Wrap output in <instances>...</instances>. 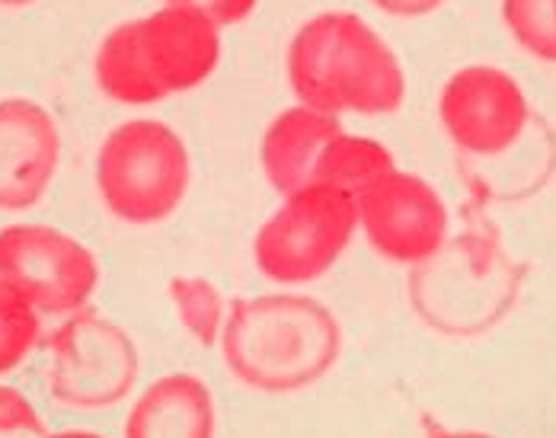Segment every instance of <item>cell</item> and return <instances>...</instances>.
<instances>
[{
	"instance_id": "6da1fadb",
	"label": "cell",
	"mask_w": 556,
	"mask_h": 438,
	"mask_svg": "<svg viewBox=\"0 0 556 438\" xmlns=\"http://www.w3.org/2000/svg\"><path fill=\"white\" fill-rule=\"evenodd\" d=\"M218 349L224 368L243 387L298 393L333 372L342 355V327L311 295L269 291L230 304Z\"/></svg>"
},
{
	"instance_id": "7a4b0ae2",
	"label": "cell",
	"mask_w": 556,
	"mask_h": 438,
	"mask_svg": "<svg viewBox=\"0 0 556 438\" xmlns=\"http://www.w3.org/2000/svg\"><path fill=\"white\" fill-rule=\"evenodd\" d=\"M285 74L301 107L330 115H390L406 100V74L396 52L352 10H327L298 26Z\"/></svg>"
},
{
	"instance_id": "3957f363",
	"label": "cell",
	"mask_w": 556,
	"mask_h": 438,
	"mask_svg": "<svg viewBox=\"0 0 556 438\" xmlns=\"http://www.w3.org/2000/svg\"><path fill=\"white\" fill-rule=\"evenodd\" d=\"M525 273L493 234L464 230L409 266L406 301L422 327L447 339H477L515 311Z\"/></svg>"
},
{
	"instance_id": "277c9868",
	"label": "cell",
	"mask_w": 556,
	"mask_h": 438,
	"mask_svg": "<svg viewBox=\"0 0 556 438\" xmlns=\"http://www.w3.org/2000/svg\"><path fill=\"white\" fill-rule=\"evenodd\" d=\"M189 183V148L161 118L115 125L97 151V192L122 224H164L186 202Z\"/></svg>"
},
{
	"instance_id": "5b68a950",
	"label": "cell",
	"mask_w": 556,
	"mask_h": 438,
	"mask_svg": "<svg viewBox=\"0 0 556 438\" xmlns=\"http://www.w3.org/2000/svg\"><path fill=\"white\" fill-rule=\"evenodd\" d=\"M355 230V199L311 183L281 196V205L263 221L253 240V263L276 285H307L333 270Z\"/></svg>"
},
{
	"instance_id": "8992f818",
	"label": "cell",
	"mask_w": 556,
	"mask_h": 438,
	"mask_svg": "<svg viewBox=\"0 0 556 438\" xmlns=\"http://www.w3.org/2000/svg\"><path fill=\"white\" fill-rule=\"evenodd\" d=\"M49 393L58 406L100 413L131 397L141 375V352L131 333L112 317L84 308L49 336Z\"/></svg>"
},
{
	"instance_id": "52a82bcc",
	"label": "cell",
	"mask_w": 556,
	"mask_h": 438,
	"mask_svg": "<svg viewBox=\"0 0 556 438\" xmlns=\"http://www.w3.org/2000/svg\"><path fill=\"white\" fill-rule=\"evenodd\" d=\"M0 278L39 314L71 317L90 308L100 288V260L74 234L23 221L0 227Z\"/></svg>"
},
{
	"instance_id": "ba28073f",
	"label": "cell",
	"mask_w": 556,
	"mask_h": 438,
	"mask_svg": "<svg viewBox=\"0 0 556 438\" xmlns=\"http://www.w3.org/2000/svg\"><path fill=\"white\" fill-rule=\"evenodd\" d=\"M439 118L460 158L493 161L525 138L534 110L508 71L496 64H464L442 87Z\"/></svg>"
},
{
	"instance_id": "9c48e42d",
	"label": "cell",
	"mask_w": 556,
	"mask_h": 438,
	"mask_svg": "<svg viewBox=\"0 0 556 438\" xmlns=\"http://www.w3.org/2000/svg\"><path fill=\"white\" fill-rule=\"evenodd\" d=\"M355 205L358 227L368 237L371 250L390 263L416 266L447 240L451 218L442 192L409 170L396 166Z\"/></svg>"
},
{
	"instance_id": "30bf717a",
	"label": "cell",
	"mask_w": 556,
	"mask_h": 438,
	"mask_svg": "<svg viewBox=\"0 0 556 438\" xmlns=\"http://www.w3.org/2000/svg\"><path fill=\"white\" fill-rule=\"evenodd\" d=\"M61 164V132L52 112L26 97L0 100V212L36 209Z\"/></svg>"
},
{
	"instance_id": "8fae6325",
	"label": "cell",
	"mask_w": 556,
	"mask_h": 438,
	"mask_svg": "<svg viewBox=\"0 0 556 438\" xmlns=\"http://www.w3.org/2000/svg\"><path fill=\"white\" fill-rule=\"evenodd\" d=\"M138 49L164 100L202 87L222 61V26L189 7H169L138 16Z\"/></svg>"
},
{
	"instance_id": "7c38bea8",
	"label": "cell",
	"mask_w": 556,
	"mask_h": 438,
	"mask_svg": "<svg viewBox=\"0 0 556 438\" xmlns=\"http://www.w3.org/2000/svg\"><path fill=\"white\" fill-rule=\"evenodd\" d=\"M218 413L212 387L192 372L151 381L125 416V438H215Z\"/></svg>"
},
{
	"instance_id": "4fadbf2b",
	"label": "cell",
	"mask_w": 556,
	"mask_h": 438,
	"mask_svg": "<svg viewBox=\"0 0 556 438\" xmlns=\"http://www.w3.org/2000/svg\"><path fill=\"white\" fill-rule=\"evenodd\" d=\"M339 132L342 122L330 112L301 103L278 112L260 141V164L278 196H291L314 183V166Z\"/></svg>"
},
{
	"instance_id": "5bb4252c",
	"label": "cell",
	"mask_w": 556,
	"mask_h": 438,
	"mask_svg": "<svg viewBox=\"0 0 556 438\" xmlns=\"http://www.w3.org/2000/svg\"><path fill=\"white\" fill-rule=\"evenodd\" d=\"M93 77L103 97H110L112 103H122V107H151L164 100V93L157 90V84L151 80L144 67L135 20L118 23L103 36L93 58Z\"/></svg>"
},
{
	"instance_id": "9a60e30c",
	"label": "cell",
	"mask_w": 556,
	"mask_h": 438,
	"mask_svg": "<svg viewBox=\"0 0 556 438\" xmlns=\"http://www.w3.org/2000/svg\"><path fill=\"white\" fill-rule=\"evenodd\" d=\"M393 170H396V161L384 141L368 138V135H349L342 128L324 148L320 161L314 166V183L333 186L358 202L371 186H378Z\"/></svg>"
},
{
	"instance_id": "2e32d148",
	"label": "cell",
	"mask_w": 556,
	"mask_h": 438,
	"mask_svg": "<svg viewBox=\"0 0 556 438\" xmlns=\"http://www.w3.org/2000/svg\"><path fill=\"white\" fill-rule=\"evenodd\" d=\"M167 295L182 329L202 349H218L224 324H227V311H230L222 288L202 275H176L167 281Z\"/></svg>"
},
{
	"instance_id": "e0dca14e",
	"label": "cell",
	"mask_w": 556,
	"mask_h": 438,
	"mask_svg": "<svg viewBox=\"0 0 556 438\" xmlns=\"http://www.w3.org/2000/svg\"><path fill=\"white\" fill-rule=\"evenodd\" d=\"M42 339V314L0 278V378L13 375Z\"/></svg>"
},
{
	"instance_id": "ac0fdd59",
	"label": "cell",
	"mask_w": 556,
	"mask_h": 438,
	"mask_svg": "<svg viewBox=\"0 0 556 438\" xmlns=\"http://www.w3.org/2000/svg\"><path fill=\"white\" fill-rule=\"evenodd\" d=\"M502 23L528 55L556 64V0H502Z\"/></svg>"
},
{
	"instance_id": "d6986e66",
	"label": "cell",
	"mask_w": 556,
	"mask_h": 438,
	"mask_svg": "<svg viewBox=\"0 0 556 438\" xmlns=\"http://www.w3.org/2000/svg\"><path fill=\"white\" fill-rule=\"evenodd\" d=\"M23 433L42 436L46 433L42 416L23 390L0 384V436H23Z\"/></svg>"
},
{
	"instance_id": "ffe728a7",
	"label": "cell",
	"mask_w": 556,
	"mask_h": 438,
	"mask_svg": "<svg viewBox=\"0 0 556 438\" xmlns=\"http://www.w3.org/2000/svg\"><path fill=\"white\" fill-rule=\"evenodd\" d=\"M169 7H189L199 10L202 16H208L218 26H237L247 16H253V10L260 7V0H164Z\"/></svg>"
},
{
	"instance_id": "44dd1931",
	"label": "cell",
	"mask_w": 556,
	"mask_h": 438,
	"mask_svg": "<svg viewBox=\"0 0 556 438\" xmlns=\"http://www.w3.org/2000/svg\"><path fill=\"white\" fill-rule=\"evenodd\" d=\"M371 3L393 20H422L432 16L445 0H371Z\"/></svg>"
},
{
	"instance_id": "7402d4cb",
	"label": "cell",
	"mask_w": 556,
	"mask_h": 438,
	"mask_svg": "<svg viewBox=\"0 0 556 438\" xmlns=\"http://www.w3.org/2000/svg\"><path fill=\"white\" fill-rule=\"evenodd\" d=\"M429 438H496V436L473 433V429H442V433H435V436H429Z\"/></svg>"
},
{
	"instance_id": "603a6c76",
	"label": "cell",
	"mask_w": 556,
	"mask_h": 438,
	"mask_svg": "<svg viewBox=\"0 0 556 438\" xmlns=\"http://www.w3.org/2000/svg\"><path fill=\"white\" fill-rule=\"evenodd\" d=\"M39 438H106V436H100V433H87V429H64V433H42Z\"/></svg>"
},
{
	"instance_id": "cb8c5ba5",
	"label": "cell",
	"mask_w": 556,
	"mask_h": 438,
	"mask_svg": "<svg viewBox=\"0 0 556 438\" xmlns=\"http://www.w3.org/2000/svg\"><path fill=\"white\" fill-rule=\"evenodd\" d=\"M36 0H0V7H29Z\"/></svg>"
}]
</instances>
